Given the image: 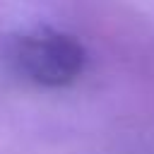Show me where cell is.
Here are the masks:
<instances>
[{"label": "cell", "instance_id": "1", "mask_svg": "<svg viewBox=\"0 0 154 154\" xmlns=\"http://www.w3.org/2000/svg\"><path fill=\"white\" fill-rule=\"evenodd\" d=\"M7 60L12 70L31 84L67 87L82 75L87 51L70 34L55 29H34L10 41Z\"/></svg>", "mask_w": 154, "mask_h": 154}]
</instances>
